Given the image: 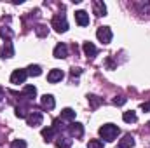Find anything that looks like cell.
<instances>
[{
  "label": "cell",
  "mask_w": 150,
  "mask_h": 148,
  "mask_svg": "<svg viewBox=\"0 0 150 148\" xmlns=\"http://www.w3.org/2000/svg\"><path fill=\"white\" fill-rule=\"evenodd\" d=\"M87 148H103V141L101 140H89Z\"/></svg>",
  "instance_id": "cell-22"
},
{
  "label": "cell",
  "mask_w": 150,
  "mask_h": 148,
  "mask_svg": "<svg viewBox=\"0 0 150 148\" xmlns=\"http://www.w3.org/2000/svg\"><path fill=\"white\" fill-rule=\"evenodd\" d=\"M52 28L58 32V33H65L68 30V23H67V18L65 14H56L52 18Z\"/></svg>",
  "instance_id": "cell-2"
},
{
  "label": "cell",
  "mask_w": 150,
  "mask_h": 148,
  "mask_svg": "<svg viewBox=\"0 0 150 148\" xmlns=\"http://www.w3.org/2000/svg\"><path fill=\"white\" fill-rule=\"evenodd\" d=\"M119 134H120V129L115 124H105V125L100 127V136L105 141H113Z\"/></svg>",
  "instance_id": "cell-1"
},
{
  "label": "cell",
  "mask_w": 150,
  "mask_h": 148,
  "mask_svg": "<svg viewBox=\"0 0 150 148\" xmlns=\"http://www.w3.org/2000/svg\"><path fill=\"white\" fill-rule=\"evenodd\" d=\"M75 21L79 26H87L89 25V14L86 11H77L75 12Z\"/></svg>",
  "instance_id": "cell-7"
},
{
  "label": "cell",
  "mask_w": 150,
  "mask_h": 148,
  "mask_svg": "<svg viewBox=\"0 0 150 148\" xmlns=\"http://www.w3.org/2000/svg\"><path fill=\"white\" fill-rule=\"evenodd\" d=\"M26 73L30 75V77H38V75H42V68L38 65H30L26 68Z\"/></svg>",
  "instance_id": "cell-16"
},
{
  "label": "cell",
  "mask_w": 150,
  "mask_h": 148,
  "mask_svg": "<svg viewBox=\"0 0 150 148\" xmlns=\"http://www.w3.org/2000/svg\"><path fill=\"white\" fill-rule=\"evenodd\" d=\"M70 132H72V136H75V138H82V136H84V127H82V124L74 122V124L70 125Z\"/></svg>",
  "instance_id": "cell-12"
},
{
  "label": "cell",
  "mask_w": 150,
  "mask_h": 148,
  "mask_svg": "<svg viewBox=\"0 0 150 148\" xmlns=\"http://www.w3.org/2000/svg\"><path fill=\"white\" fill-rule=\"evenodd\" d=\"M23 94H25V98H28V99H33V98L37 96V87H35V85H25V89H23Z\"/></svg>",
  "instance_id": "cell-14"
},
{
  "label": "cell",
  "mask_w": 150,
  "mask_h": 148,
  "mask_svg": "<svg viewBox=\"0 0 150 148\" xmlns=\"http://www.w3.org/2000/svg\"><path fill=\"white\" fill-rule=\"evenodd\" d=\"M93 7H94V14L98 16H107V5L100 0H94L93 2Z\"/></svg>",
  "instance_id": "cell-10"
},
{
  "label": "cell",
  "mask_w": 150,
  "mask_h": 148,
  "mask_svg": "<svg viewBox=\"0 0 150 148\" xmlns=\"http://www.w3.org/2000/svg\"><path fill=\"white\" fill-rule=\"evenodd\" d=\"M26 70H14L12 75H11V84H14V85H19V84H25V80H26Z\"/></svg>",
  "instance_id": "cell-4"
},
{
  "label": "cell",
  "mask_w": 150,
  "mask_h": 148,
  "mask_svg": "<svg viewBox=\"0 0 150 148\" xmlns=\"http://www.w3.org/2000/svg\"><path fill=\"white\" fill-rule=\"evenodd\" d=\"M16 115H18L19 118H26V111L23 110V108H19V106L16 108Z\"/></svg>",
  "instance_id": "cell-26"
},
{
  "label": "cell",
  "mask_w": 150,
  "mask_h": 148,
  "mask_svg": "<svg viewBox=\"0 0 150 148\" xmlns=\"http://www.w3.org/2000/svg\"><path fill=\"white\" fill-rule=\"evenodd\" d=\"M82 49H84V52H86V56H87V58H94V56H96V52H98V49L94 47V44H93V42H86V44L82 45Z\"/></svg>",
  "instance_id": "cell-11"
},
{
  "label": "cell",
  "mask_w": 150,
  "mask_h": 148,
  "mask_svg": "<svg viewBox=\"0 0 150 148\" xmlns=\"http://www.w3.org/2000/svg\"><path fill=\"white\" fill-rule=\"evenodd\" d=\"M42 136L45 138V141H51L54 136V127H44L42 129Z\"/></svg>",
  "instance_id": "cell-19"
},
{
  "label": "cell",
  "mask_w": 150,
  "mask_h": 148,
  "mask_svg": "<svg viewBox=\"0 0 150 148\" xmlns=\"http://www.w3.org/2000/svg\"><path fill=\"white\" fill-rule=\"evenodd\" d=\"M80 73H82V70H80V68H74V70H72V75H74V77H75V75H80Z\"/></svg>",
  "instance_id": "cell-29"
},
{
  "label": "cell",
  "mask_w": 150,
  "mask_h": 148,
  "mask_svg": "<svg viewBox=\"0 0 150 148\" xmlns=\"http://www.w3.org/2000/svg\"><path fill=\"white\" fill-rule=\"evenodd\" d=\"M14 56V47L11 42H5L4 49H2V58H12Z\"/></svg>",
  "instance_id": "cell-15"
},
{
  "label": "cell",
  "mask_w": 150,
  "mask_h": 148,
  "mask_svg": "<svg viewBox=\"0 0 150 148\" xmlns=\"http://www.w3.org/2000/svg\"><path fill=\"white\" fill-rule=\"evenodd\" d=\"M87 99H89V103H91V106H93V108H98V106L103 103V99H101V98H98V96H89Z\"/></svg>",
  "instance_id": "cell-21"
},
{
  "label": "cell",
  "mask_w": 150,
  "mask_h": 148,
  "mask_svg": "<svg viewBox=\"0 0 150 148\" xmlns=\"http://www.w3.org/2000/svg\"><path fill=\"white\" fill-rule=\"evenodd\" d=\"M61 118H65V120H74L75 111L72 110V108H65V110L61 111Z\"/></svg>",
  "instance_id": "cell-20"
},
{
  "label": "cell",
  "mask_w": 150,
  "mask_h": 148,
  "mask_svg": "<svg viewBox=\"0 0 150 148\" xmlns=\"http://www.w3.org/2000/svg\"><path fill=\"white\" fill-rule=\"evenodd\" d=\"M142 110H143V111H150V101H147V103H143V105H142Z\"/></svg>",
  "instance_id": "cell-28"
},
{
  "label": "cell",
  "mask_w": 150,
  "mask_h": 148,
  "mask_svg": "<svg viewBox=\"0 0 150 148\" xmlns=\"http://www.w3.org/2000/svg\"><path fill=\"white\" fill-rule=\"evenodd\" d=\"M134 145V138L131 134H126L120 141H119V148H131Z\"/></svg>",
  "instance_id": "cell-13"
},
{
  "label": "cell",
  "mask_w": 150,
  "mask_h": 148,
  "mask_svg": "<svg viewBox=\"0 0 150 148\" xmlns=\"http://www.w3.org/2000/svg\"><path fill=\"white\" fill-rule=\"evenodd\" d=\"M11 148H26V141L25 140H14L11 143Z\"/></svg>",
  "instance_id": "cell-23"
},
{
  "label": "cell",
  "mask_w": 150,
  "mask_h": 148,
  "mask_svg": "<svg viewBox=\"0 0 150 148\" xmlns=\"http://www.w3.org/2000/svg\"><path fill=\"white\" fill-rule=\"evenodd\" d=\"M58 147H59V148H68V147H70V140H65V141H59V143H58Z\"/></svg>",
  "instance_id": "cell-27"
},
{
  "label": "cell",
  "mask_w": 150,
  "mask_h": 148,
  "mask_svg": "<svg viewBox=\"0 0 150 148\" xmlns=\"http://www.w3.org/2000/svg\"><path fill=\"white\" fill-rule=\"evenodd\" d=\"M42 113L40 111H30L28 115H26V122H28V125H32V127H37L42 124Z\"/></svg>",
  "instance_id": "cell-5"
},
{
  "label": "cell",
  "mask_w": 150,
  "mask_h": 148,
  "mask_svg": "<svg viewBox=\"0 0 150 148\" xmlns=\"http://www.w3.org/2000/svg\"><path fill=\"white\" fill-rule=\"evenodd\" d=\"M54 58H58V59H63V58H67L68 56V47L65 45V44H58L56 47H54Z\"/></svg>",
  "instance_id": "cell-9"
},
{
  "label": "cell",
  "mask_w": 150,
  "mask_h": 148,
  "mask_svg": "<svg viewBox=\"0 0 150 148\" xmlns=\"http://www.w3.org/2000/svg\"><path fill=\"white\" fill-rule=\"evenodd\" d=\"M124 103H126V98H122V96H119V98L113 99V105H115V106H122Z\"/></svg>",
  "instance_id": "cell-25"
},
{
  "label": "cell",
  "mask_w": 150,
  "mask_h": 148,
  "mask_svg": "<svg viewBox=\"0 0 150 148\" xmlns=\"http://www.w3.org/2000/svg\"><path fill=\"white\" fill-rule=\"evenodd\" d=\"M63 77H65V73H63L59 68H54V70H51V72L47 73V80H49L51 84H56V82H61Z\"/></svg>",
  "instance_id": "cell-6"
},
{
  "label": "cell",
  "mask_w": 150,
  "mask_h": 148,
  "mask_svg": "<svg viewBox=\"0 0 150 148\" xmlns=\"http://www.w3.org/2000/svg\"><path fill=\"white\" fill-rule=\"evenodd\" d=\"M136 113L131 110V111H124V115H122V120L124 122H127V124H133V122H136Z\"/></svg>",
  "instance_id": "cell-17"
},
{
  "label": "cell",
  "mask_w": 150,
  "mask_h": 148,
  "mask_svg": "<svg viewBox=\"0 0 150 148\" xmlns=\"http://www.w3.org/2000/svg\"><path fill=\"white\" fill-rule=\"evenodd\" d=\"M2 98H4V89L0 87V101H2Z\"/></svg>",
  "instance_id": "cell-30"
},
{
  "label": "cell",
  "mask_w": 150,
  "mask_h": 148,
  "mask_svg": "<svg viewBox=\"0 0 150 148\" xmlns=\"http://www.w3.org/2000/svg\"><path fill=\"white\" fill-rule=\"evenodd\" d=\"M40 103H42V106H44L45 110H52V108L56 106V101H54V96H52V94H44V96L40 98Z\"/></svg>",
  "instance_id": "cell-8"
},
{
  "label": "cell",
  "mask_w": 150,
  "mask_h": 148,
  "mask_svg": "<svg viewBox=\"0 0 150 148\" xmlns=\"http://www.w3.org/2000/svg\"><path fill=\"white\" fill-rule=\"evenodd\" d=\"M35 33H37V37L44 38V37H47V33H49V28H47L45 25H38V26H35Z\"/></svg>",
  "instance_id": "cell-18"
},
{
  "label": "cell",
  "mask_w": 150,
  "mask_h": 148,
  "mask_svg": "<svg viewBox=\"0 0 150 148\" xmlns=\"http://www.w3.org/2000/svg\"><path fill=\"white\" fill-rule=\"evenodd\" d=\"M96 37L101 44H110L112 42V30L108 26H100L96 32Z\"/></svg>",
  "instance_id": "cell-3"
},
{
  "label": "cell",
  "mask_w": 150,
  "mask_h": 148,
  "mask_svg": "<svg viewBox=\"0 0 150 148\" xmlns=\"http://www.w3.org/2000/svg\"><path fill=\"white\" fill-rule=\"evenodd\" d=\"M0 37L2 38H7V42L11 40V37H12V32L9 30V28H0Z\"/></svg>",
  "instance_id": "cell-24"
}]
</instances>
